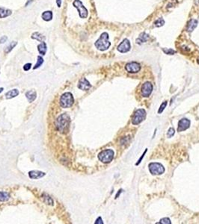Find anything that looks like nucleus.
Listing matches in <instances>:
<instances>
[{
  "label": "nucleus",
  "mask_w": 199,
  "mask_h": 224,
  "mask_svg": "<svg viewBox=\"0 0 199 224\" xmlns=\"http://www.w3.org/2000/svg\"><path fill=\"white\" fill-rule=\"evenodd\" d=\"M70 118L68 114H62L57 118L56 122H55V126L56 129L61 133H65L68 132L70 126Z\"/></svg>",
  "instance_id": "obj_1"
},
{
  "label": "nucleus",
  "mask_w": 199,
  "mask_h": 224,
  "mask_svg": "<svg viewBox=\"0 0 199 224\" xmlns=\"http://www.w3.org/2000/svg\"><path fill=\"white\" fill-rule=\"evenodd\" d=\"M110 36L107 32H103L100 36L99 39L95 42L94 46L100 51H106L110 47L111 43L110 42Z\"/></svg>",
  "instance_id": "obj_2"
},
{
  "label": "nucleus",
  "mask_w": 199,
  "mask_h": 224,
  "mask_svg": "<svg viewBox=\"0 0 199 224\" xmlns=\"http://www.w3.org/2000/svg\"><path fill=\"white\" fill-rule=\"evenodd\" d=\"M115 152L112 149H105L98 154V158L104 164L110 163L114 158Z\"/></svg>",
  "instance_id": "obj_3"
},
{
  "label": "nucleus",
  "mask_w": 199,
  "mask_h": 224,
  "mask_svg": "<svg viewBox=\"0 0 199 224\" xmlns=\"http://www.w3.org/2000/svg\"><path fill=\"white\" fill-rule=\"evenodd\" d=\"M74 102V99L72 93L70 92H67L62 94L60 98V105L62 108H70Z\"/></svg>",
  "instance_id": "obj_4"
},
{
  "label": "nucleus",
  "mask_w": 199,
  "mask_h": 224,
  "mask_svg": "<svg viewBox=\"0 0 199 224\" xmlns=\"http://www.w3.org/2000/svg\"><path fill=\"white\" fill-rule=\"evenodd\" d=\"M149 171L152 175L159 176L162 175L165 172V167L160 163H156V162H153V163L149 164Z\"/></svg>",
  "instance_id": "obj_5"
},
{
  "label": "nucleus",
  "mask_w": 199,
  "mask_h": 224,
  "mask_svg": "<svg viewBox=\"0 0 199 224\" xmlns=\"http://www.w3.org/2000/svg\"><path fill=\"white\" fill-rule=\"evenodd\" d=\"M73 5L77 9L79 17L81 18H87L88 15H89V11H88L87 8L84 6L83 3L80 0H74V2H73Z\"/></svg>",
  "instance_id": "obj_6"
},
{
  "label": "nucleus",
  "mask_w": 199,
  "mask_h": 224,
  "mask_svg": "<svg viewBox=\"0 0 199 224\" xmlns=\"http://www.w3.org/2000/svg\"><path fill=\"white\" fill-rule=\"evenodd\" d=\"M145 118H146V112H145V109H138L134 114L132 122H133V125H138V124L144 121Z\"/></svg>",
  "instance_id": "obj_7"
},
{
  "label": "nucleus",
  "mask_w": 199,
  "mask_h": 224,
  "mask_svg": "<svg viewBox=\"0 0 199 224\" xmlns=\"http://www.w3.org/2000/svg\"><path fill=\"white\" fill-rule=\"evenodd\" d=\"M125 69L128 72L136 73L141 70V66L138 62H130L126 64Z\"/></svg>",
  "instance_id": "obj_8"
},
{
  "label": "nucleus",
  "mask_w": 199,
  "mask_h": 224,
  "mask_svg": "<svg viewBox=\"0 0 199 224\" xmlns=\"http://www.w3.org/2000/svg\"><path fill=\"white\" fill-rule=\"evenodd\" d=\"M153 91V85L151 82H145L141 86V95L144 97H148L149 96L151 95V93H152Z\"/></svg>",
  "instance_id": "obj_9"
},
{
  "label": "nucleus",
  "mask_w": 199,
  "mask_h": 224,
  "mask_svg": "<svg viewBox=\"0 0 199 224\" xmlns=\"http://www.w3.org/2000/svg\"><path fill=\"white\" fill-rule=\"evenodd\" d=\"M130 48H131L130 42V41L128 39H124V41L118 45V52H120L121 53H126L130 50Z\"/></svg>",
  "instance_id": "obj_10"
},
{
  "label": "nucleus",
  "mask_w": 199,
  "mask_h": 224,
  "mask_svg": "<svg viewBox=\"0 0 199 224\" xmlns=\"http://www.w3.org/2000/svg\"><path fill=\"white\" fill-rule=\"evenodd\" d=\"M190 126V120L186 119V118H183V119L181 120L178 122V126H177V132H183L187 130Z\"/></svg>",
  "instance_id": "obj_11"
},
{
  "label": "nucleus",
  "mask_w": 199,
  "mask_h": 224,
  "mask_svg": "<svg viewBox=\"0 0 199 224\" xmlns=\"http://www.w3.org/2000/svg\"><path fill=\"white\" fill-rule=\"evenodd\" d=\"M78 87L82 91H89L91 87V85L85 78H83L79 80Z\"/></svg>",
  "instance_id": "obj_12"
},
{
  "label": "nucleus",
  "mask_w": 199,
  "mask_h": 224,
  "mask_svg": "<svg viewBox=\"0 0 199 224\" xmlns=\"http://www.w3.org/2000/svg\"><path fill=\"white\" fill-rule=\"evenodd\" d=\"M46 175L45 173L41 171H38V170H32L28 173V177L32 179H38L41 178L43 177Z\"/></svg>",
  "instance_id": "obj_13"
},
{
  "label": "nucleus",
  "mask_w": 199,
  "mask_h": 224,
  "mask_svg": "<svg viewBox=\"0 0 199 224\" xmlns=\"http://www.w3.org/2000/svg\"><path fill=\"white\" fill-rule=\"evenodd\" d=\"M26 98H27L28 102H32L35 100L36 97H37V93H36L35 91H34V90H31V91L26 92Z\"/></svg>",
  "instance_id": "obj_14"
},
{
  "label": "nucleus",
  "mask_w": 199,
  "mask_h": 224,
  "mask_svg": "<svg viewBox=\"0 0 199 224\" xmlns=\"http://www.w3.org/2000/svg\"><path fill=\"white\" fill-rule=\"evenodd\" d=\"M11 14H12V11L10 9L0 7V18H5V17L10 16Z\"/></svg>",
  "instance_id": "obj_15"
},
{
  "label": "nucleus",
  "mask_w": 199,
  "mask_h": 224,
  "mask_svg": "<svg viewBox=\"0 0 199 224\" xmlns=\"http://www.w3.org/2000/svg\"><path fill=\"white\" fill-rule=\"evenodd\" d=\"M198 26V20L192 19V20H189L188 24H187V31L188 32H192Z\"/></svg>",
  "instance_id": "obj_16"
},
{
  "label": "nucleus",
  "mask_w": 199,
  "mask_h": 224,
  "mask_svg": "<svg viewBox=\"0 0 199 224\" xmlns=\"http://www.w3.org/2000/svg\"><path fill=\"white\" fill-rule=\"evenodd\" d=\"M53 12L51 11H43L41 14V17L44 21H50L53 20Z\"/></svg>",
  "instance_id": "obj_17"
},
{
  "label": "nucleus",
  "mask_w": 199,
  "mask_h": 224,
  "mask_svg": "<svg viewBox=\"0 0 199 224\" xmlns=\"http://www.w3.org/2000/svg\"><path fill=\"white\" fill-rule=\"evenodd\" d=\"M38 51H39V52L41 53L42 55H46V52H47V43H46L44 41L41 42V43L38 46Z\"/></svg>",
  "instance_id": "obj_18"
},
{
  "label": "nucleus",
  "mask_w": 199,
  "mask_h": 224,
  "mask_svg": "<svg viewBox=\"0 0 199 224\" xmlns=\"http://www.w3.org/2000/svg\"><path fill=\"white\" fill-rule=\"evenodd\" d=\"M149 39V36L148 34H146L145 32H142V33L140 34L139 37L136 40V43H142L146 42Z\"/></svg>",
  "instance_id": "obj_19"
},
{
  "label": "nucleus",
  "mask_w": 199,
  "mask_h": 224,
  "mask_svg": "<svg viewBox=\"0 0 199 224\" xmlns=\"http://www.w3.org/2000/svg\"><path fill=\"white\" fill-rule=\"evenodd\" d=\"M19 95V91L17 89H13L11 91H9L8 93L5 94V97H6L7 99H12L16 97L17 96Z\"/></svg>",
  "instance_id": "obj_20"
},
{
  "label": "nucleus",
  "mask_w": 199,
  "mask_h": 224,
  "mask_svg": "<svg viewBox=\"0 0 199 224\" xmlns=\"http://www.w3.org/2000/svg\"><path fill=\"white\" fill-rule=\"evenodd\" d=\"M32 39L37 40V41L40 42H43L45 40L44 36L41 33H39V32H34V33L32 34Z\"/></svg>",
  "instance_id": "obj_21"
},
{
  "label": "nucleus",
  "mask_w": 199,
  "mask_h": 224,
  "mask_svg": "<svg viewBox=\"0 0 199 224\" xmlns=\"http://www.w3.org/2000/svg\"><path fill=\"white\" fill-rule=\"evenodd\" d=\"M10 199V194L5 191L0 192V202H5Z\"/></svg>",
  "instance_id": "obj_22"
},
{
  "label": "nucleus",
  "mask_w": 199,
  "mask_h": 224,
  "mask_svg": "<svg viewBox=\"0 0 199 224\" xmlns=\"http://www.w3.org/2000/svg\"><path fill=\"white\" fill-rule=\"evenodd\" d=\"M17 44V42H16V41L11 42V43H9V44L6 47H5V53H9V52H10L12 50V49H14L15 47H16Z\"/></svg>",
  "instance_id": "obj_23"
},
{
  "label": "nucleus",
  "mask_w": 199,
  "mask_h": 224,
  "mask_svg": "<svg viewBox=\"0 0 199 224\" xmlns=\"http://www.w3.org/2000/svg\"><path fill=\"white\" fill-rule=\"evenodd\" d=\"M43 58H42L41 55H39V56H38L37 63H36V64L34 65V67H33L34 70H36V69L39 68L40 67H41V65L43 64Z\"/></svg>",
  "instance_id": "obj_24"
},
{
  "label": "nucleus",
  "mask_w": 199,
  "mask_h": 224,
  "mask_svg": "<svg viewBox=\"0 0 199 224\" xmlns=\"http://www.w3.org/2000/svg\"><path fill=\"white\" fill-rule=\"evenodd\" d=\"M164 24H165V20L162 18L157 19L154 22V26H156V27H161Z\"/></svg>",
  "instance_id": "obj_25"
},
{
  "label": "nucleus",
  "mask_w": 199,
  "mask_h": 224,
  "mask_svg": "<svg viewBox=\"0 0 199 224\" xmlns=\"http://www.w3.org/2000/svg\"><path fill=\"white\" fill-rule=\"evenodd\" d=\"M43 197H44L43 198H44L45 202H47L48 205H50V206H53V203H54V202H53V199H52L50 197L48 196V195H46V194L43 195Z\"/></svg>",
  "instance_id": "obj_26"
},
{
  "label": "nucleus",
  "mask_w": 199,
  "mask_h": 224,
  "mask_svg": "<svg viewBox=\"0 0 199 224\" xmlns=\"http://www.w3.org/2000/svg\"><path fill=\"white\" fill-rule=\"evenodd\" d=\"M158 223H161V224H171V221H170L169 218L165 217V218H162V219L160 220V221Z\"/></svg>",
  "instance_id": "obj_27"
},
{
  "label": "nucleus",
  "mask_w": 199,
  "mask_h": 224,
  "mask_svg": "<svg viewBox=\"0 0 199 224\" xmlns=\"http://www.w3.org/2000/svg\"><path fill=\"white\" fill-rule=\"evenodd\" d=\"M166 105H167V102H164L163 103H162V105H160V109L158 111V114H161L162 112H163V111L165 110Z\"/></svg>",
  "instance_id": "obj_28"
},
{
  "label": "nucleus",
  "mask_w": 199,
  "mask_h": 224,
  "mask_svg": "<svg viewBox=\"0 0 199 224\" xmlns=\"http://www.w3.org/2000/svg\"><path fill=\"white\" fill-rule=\"evenodd\" d=\"M175 129H174L173 128H170V129H168V131L167 132V137H169V138H170V137H173L174 135H175Z\"/></svg>",
  "instance_id": "obj_29"
},
{
  "label": "nucleus",
  "mask_w": 199,
  "mask_h": 224,
  "mask_svg": "<svg viewBox=\"0 0 199 224\" xmlns=\"http://www.w3.org/2000/svg\"><path fill=\"white\" fill-rule=\"evenodd\" d=\"M162 50H163L164 52L166 53V54L167 55H174L175 53V51L173 50V49H162Z\"/></svg>",
  "instance_id": "obj_30"
},
{
  "label": "nucleus",
  "mask_w": 199,
  "mask_h": 224,
  "mask_svg": "<svg viewBox=\"0 0 199 224\" xmlns=\"http://www.w3.org/2000/svg\"><path fill=\"white\" fill-rule=\"evenodd\" d=\"M31 66H32V64H30V63L26 64L23 66V70H25V71H28V70H30V68H31Z\"/></svg>",
  "instance_id": "obj_31"
},
{
  "label": "nucleus",
  "mask_w": 199,
  "mask_h": 224,
  "mask_svg": "<svg viewBox=\"0 0 199 224\" xmlns=\"http://www.w3.org/2000/svg\"><path fill=\"white\" fill-rule=\"evenodd\" d=\"M7 41H8V37H7V36H3V37L0 38V44L5 43Z\"/></svg>",
  "instance_id": "obj_32"
},
{
  "label": "nucleus",
  "mask_w": 199,
  "mask_h": 224,
  "mask_svg": "<svg viewBox=\"0 0 199 224\" xmlns=\"http://www.w3.org/2000/svg\"><path fill=\"white\" fill-rule=\"evenodd\" d=\"M146 152H147V149H145V152H143L142 156H141V158H139V161H138V162H137V163H136V165H138V164H140V163H141V160H142V159H143V158H144V156H145V154H146Z\"/></svg>",
  "instance_id": "obj_33"
},
{
  "label": "nucleus",
  "mask_w": 199,
  "mask_h": 224,
  "mask_svg": "<svg viewBox=\"0 0 199 224\" xmlns=\"http://www.w3.org/2000/svg\"><path fill=\"white\" fill-rule=\"evenodd\" d=\"M103 222L102 221V218H101L100 217H99L97 219L96 222H95V224H103Z\"/></svg>",
  "instance_id": "obj_34"
},
{
  "label": "nucleus",
  "mask_w": 199,
  "mask_h": 224,
  "mask_svg": "<svg viewBox=\"0 0 199 224\" xmlns=\"http://www.w3.org/2000/svg\"><path fill=\"white\" fill-rule=\"evenodd\" d=\"M62 0H56V4H57V6L59 7H60L62 6Z\"/></svg>",
  "instance_id": "obj_35"
},
{
  "label": "nucleus",
  "mask_w": 199,
  "mask_h": 224,
  "mask_svg": "<svg viewBox=\"0 0 199 224\" xmlns=\"http://www.w3.org/2000/svg\"><path fill=\"white\" fill-rule=\"evenodd\" d=\"M3 87H0V93H2V92H3Z\"/></svg>",
  "instance_id": "obj_36"
},
{
  "label": "nucleus",
  "mask_w": 199,
  "mask_h": 224,
  "mask_svg": "<svg viewBox=\"0 0 199 224\" xmlns=\"http://www.w3.org/2000/svg\"><path fill=\"white\" fill-rule=\"evenodd\" d=\"M198 63H199V61H198Z\"/></svg>",
  "instance_id": "obj_37"
}]
</instances>
